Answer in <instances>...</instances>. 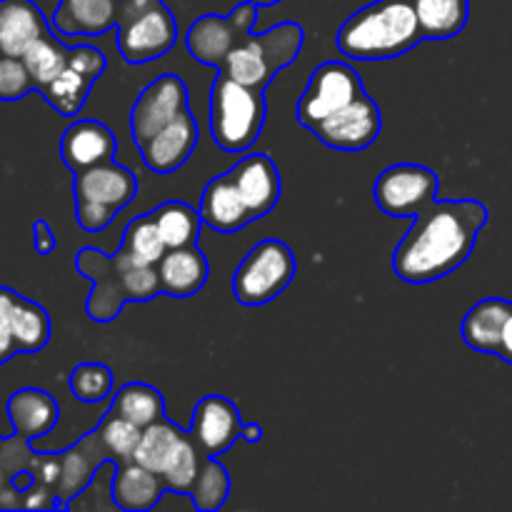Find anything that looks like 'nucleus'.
<instances>
[{
	"instance_id": "nucleus-34",
	"label": "nucleus",
	"mask_w": 512,
	"mask_h": 512,
	"mask_svg": "<svg viewBox=\"0 0 512 512\" xmlns=\"http://www.w3.org/2000/svg\"><path fill=\"white\" fill-rule=\"evenodd\" d=\"M120 248H123L130 258L138 260V263L143 265H158L160 258L165 255V250H168L150 213L138 215V218H133L125 225Z\"/></svg>"
},
{
	"instance_id": "nucleus-22",
	"label": "nucleus",
	"mask_w": 512,
	"mask_h": 512,
	"mask_svg": "<svg viewBox=\"0 0 512 512\" xmlns=\"http://www.w3.org/2000/svg\"><path fill=\"white\" fill-rule=\"evenodd\" d=\"M210 275L208 258L198 245L168 248L158 263L160 290L168 298H193L205 288Z\"/></svg>"
},
{
	"instance_id": "nucleus-38",
	"label": "nucleus",
	"mask_w": 512,
	"mask_h": 512,
	"mask_svg": "<svg viewBox=\"0 0 512 512\" xmlns=\"http://www.w3.org/2000/svg\"><path fill=\"white\" fill-rule=\"evenodd\" d=\"M33 90L38 88H35V80L25 60L15 58V55H0V100L15 103Z\"/></svg>"
},
{
	"instance_id": "nucleus-36",
	"label": "nucleus",
	"mask_w": 512,
	"mask_h": 512,
	"mask_svg": "<svg viewBox=\"0 0 512 512\" xmlns=\"http://www.w3.org/2000/svg\"><path fill=\"white\" fill-rule=\"evenodd\" d=\"M70 393L80 403H100L113 395V370L103 363H80L70 373Z\"/></svg>"
},
{
	"instance_id": "nucleus-1",
	"label": "nucleus",
	"mask_w": 512,
	"mask_h": 512,
	"mask_svg": "<svg viewBox=\"0 0 512 512\" xmlns=\"http://www.w3.org/2000/svg\"><path fill=\"white\" fill-rule=\"evenodd\" d=\"M485 223L480 200H433L395 245L393 273L410 285L448 278L470 258Z\"/></svg>"
},
{
	"instance_id": "nucleus-37",
	"label": "nucleus",
	"mask_w": 512,
	"mask_h": 512,
	"mask_svg": "<svg viewBox=\"0 0 512 512\" xmlns=\"http://www.w3.org/2000/svg\"><path fill=\"white\" fill-rule=\"evenodd\" d=\"M203 458L205 455L200 453V448L193 443V438L188 435V440L183 443V448L178 450V455L173 458V463H170L163 473L168 493L190 495V488H193L195 478H198V470H200V463H203Z\"/></svg>"
},
{
	"instance_id": "nucleus-44",
	"label": "nucleus",
	"mask_w": 512,
	"mask_h": 512,
	"mask_svg": "<svg viewBox=\"0 0 512 512\" xmlns=\"http://www.w3.org/2000/svg\"><path fill=\"white\" fill-rule=\"evenodd\" d=\"M255 5H258V8H268V5H275V3H280V0H253Z\"/></svg>"
},
{
	"instance_id": "nucleus-11",
	"label": "nucleus",
	"mask_w": 512,
	"mask_h": 512,
	"mask_svg": "<svg viewBox=\"0 0 512 512\" xmlns=\"http://www.w3.org/2000/svg\"><path fill=\"white\" fill-rule=\"evenodd\" d=\"M105 68H108V58L103 50L93 48V45H78V48H70V58L63 73L43 85L38 93L55 113L63 118H75L83 110L90 88L105 73Z\"/></svg>"
},
{
	"instance_id": "nucleus-3",
	"label": "nucleus",
	"mask_w": 512,
	"mask_h": 512,
	"mask_svg": "<svg viewBox=\"0 0 512 512\" xmlns=\"http://www.w3.org/2000/svg\"><path fill=\"white\" fill-rule=\"evenodd\" d=\"M425 35L410 0H375L350 15L335 35L345 58L390 60L410 53Z\"/></svg>"
},
{
	"instance_id": "nucleus-43",
	"label": "nucleus",
	"mask_w": 512,
	"mask_h": 512,
	"mask_svg": "<svg viewBox=\"0 0 512 512\" xmlns=\"http://www.w3.org/2000/svg\"><path fill=\"white\" fill-rule=\"evenodd\" d=\"M240 438L248 440V443H258V440L263 438V428H260L258 423H253V425L243 423V435H240Z\"/></svg>"
},
{
	"instance_id": "nucleus-5",
	"label": "nucleus",
	"mask_w": 512,
	"mask_h": 512,
	"mask_svg": "<svg viewBox=\"0 0 512 512\" xmlns=\"http://www.w3.org/2000/svg\"><path fill=\"white\" fill-rule=\"evenodd\" d=\"M305 45V30L303 25L295 20H285V23L273 25L265 33L255 35L250 33L233 53L225 58L223 73L230 75L238 83L250 85V88L265 90L270 80L295 63Z\"/></svg>"
},
{
	"instance_id": "nucleus-16",
	"label": "nucleus",
	"mask_w": 512,
	"mask_h": 512,
	"mask_svg": "<svg viewBox=\"0 0 512 512\" xmlns=\"http://www.w3.org/2000/svg\"><path fill=\"white\" fill-rule=\"evenodd\" d=\"M198 140V123H195L193 113H190L188 108L185 113H180L173 123H168L163 130H158L153 138H148L143 145H138L140 158H143V163L148 165L153 173L170 175L188 163L193 150L198 148Z\"/></svg>"
},
{
	"instance_id": "nucleus-8",
	"label": "nucleus",
	"mask_w": 512,
	"mask_h": 512,
	"mask_svg": "<svg viewBox=\"0 0 512 512\" xmlns=\"http://www.w3.org/2000/svg\"><path fill=\"white\" fill-rule=\"evenodd\" d=\"M258 20L253 0L238 3L228 15H200L185 33V48L198 63L223 68L225 58L243 43Z\"/></svg>"
},
{
	"instance_id": "nucleus-9",
	"label": "nucleus",
	"mask_w": 512,
	"mask_h": 512,
	"mask_svg": "<svg viewBox=\"0 0 512 512\" xmlns=\"http://www.w3.org/2000/svg\"><path fill=\"white\" fill-rule=\"evenodd\" d=\"M175 40H178V23L163 0H155L135 13L125 15L115 33L120 55L130 65H143L163 58L173 50Z\"/></svg>"
},
{
	"instance_id": "nucleus-41",
	"label": "nucleus",
	"mask_w": 512,
	"mask_h": 512,
	"mask_svg": "<svg viewBox=\"0 0 512 512\" xmlns=\"http://www.w3.org/2000/svg\"><path fill=\"white\" fill-rule=\"evenodd\" d=\"M18 353V345H15L13 335H10V330L5 328L3 323H0V365L8 363L10 358H15Z\"/></svg>"
},
{
	"instance_id": "nucleus-26",
	"label": "nucleus",
	"mask_w": 512,
	"mask_h": 512,
	"mask_svg": "<svg viewBox=\"0 0 512 512\" xmlns=\"http://www.w3.org/2000/svg\"><path fill=\"white\" fill-rule=\"evenodd\" d=\"M200 218L208 228L218 230L223 235H233L253 223V215L240 200L238 190L230 183L228 173L208 180L200 195Z\"/></svg>"
},
{
	"instance_id": "nucleus-32",
	"label": "nucleus",
	"mask_w": 512,
	"mask_h": 512,
	"mask_svg": "<svg viewBox=\"0 0 512 512\" xmlns=\"http://www.w3.org/2000/svg\"><path fill=\"white\" fill-rule=\"evenodd\" d=\"M230 495V475L225 465L218 458L205 455L200 463L198 478H195L193 488H190V503L195 510L213 512L225 505Z\"/></svg>"
},
{
	"instance_id": "nucleus-28",
	"label": "nucleus",
	"mask_w": 512,
	"mask_h": 512,
	"mask_svg": "<svg viewBox=\"0 0 512 512\" xmlns=\"http://www.w3.org/2000/svg\"><path fill=\"white\" fill-rule=\"evenodd\" d=\"M185 440H188V430L178 428V425L170 423L168 418H163L158 420V423L143 428V435H140V443L133 460L143 465V468L163 475L165 468H168V465L173 463L175 455H178V450L183 448Z\"/></svg>"
},
{
	"instance_id": "nucleus-23",
	"label": "nucleus",
	"mask_w": 512,
	"mask_h": 512,
	"mask_svg": "<svg viewBox=\"0 0 512 512\" xmlns=\"http://www.w3.org/2000/svg\"><path fill=\"white\" fill-rule=\"evenodd\" d=\"M50 23L33 0H0V55L23 58L25 50L50 33Z\"/></svg>"
},
{
	"instance_id": "nucleus-13",
	"label": "nucleus",
	"mask_w": 512,
	"mask_h": 512,
	"mask_svg": "<svg viewBox=\"0 0 512 512\" xmlns=\"http://www.w3.org/2000/svg\"><path fill=\"white\" fill-rule=\"evenodd\" d=\"M380 130H383L380 105L368 93H363L358 100L340 108L338 113L328 115L310 133L328 148L358 153V150L370 148L378 140Z\"/></svg>"
},
{
	"instance_id": "nucleus-30",
	"label": "nucleus",
	"mask_w": 512,
	"mask_h": 512,
	"mask_svg": "<svg viewBox=\"0 0 512 512\" xmlns=\"http://www.w3.org/2000/svg\"><path fill=\"white\" fill-rule=\"evenodd\" d=\"M150 215H153L155 225H158L165 248L198 245L203 218H200V210H195L193 205L183 203V200H168V203L150 210Z\"/></svg>"
},
{
	"instance_id": "nucleus-19",
	"label": "nucleus",
	"mask_w": 512,
	"mask_h": 512,
	"mask_svg": "<svg viewBox=\"0 0 512 512\" xmlns=\"http://www.w3.org/2000/svg\"><path fill=\"white\" fill-rule=\"evenodd\" d=\"M123 0H58L50 28L60 38H95L118 28Z\"/></svg>"
},
{
	"instance_id": "nucleus-27",
	"label": "nucleus",
	"mask_w": 512,
	"mask_h": 512,
	"mask_svg": "<svg viewBox=\"0 0 512 512\" xmlns=\"http://www.w3.org/2000/svg\"><path fill=\"white\" fill-rule=\"evenodd\" d=\"M510 308V300L503 298H485L480 303H475L463 318V328H460L465 345L470 350H475V353L498 355Z\"/></svg>"
},
{
	"instance_id": "nucleus-29",
	"label": "nucleus",
	"mask_w": 512,
	"mask_h": 512,
	"mask_svg": "<svg viewBox=\"0 0 512 512\" xmlns=\"http://www.w3.org/2000/svg\"><path fill=\"white\" fill-rule=\"evenodd\" d=\"M425 40H450L470 18V0H410Z\"/></svg>"
},
{
	"instance_id": "nucleus-7",
	"label": "nucleus",
	"mask_w": 512,
	"mask_h": 512,
	"mask_svg": "<svg viewBox=\"0 0 512 512\" xmlns=\"http://www.w3.org/2000/svg\"><path fill=\"white\" fill-rule=\"evenodd\" d=\"M363 93L365 85L358 70L340 60H325L310 75L308 85L295 105V118L303 128L313 130L328 115L338 113L340 108L358 100Z\"/></svg>"
},
{
	"instance_id": "nucleus-14",
	"label": "nucleus",
	"mask_w": 512,
	"mask_h": 512,
	"mask_svg": "<svg viewBox=\"0 0 512 512\" xmlns=\"http://www.w3.org/2000/svg\"><path fill=\"white\" fill-rule=\"evenodd\" d=\"M188 435L198 445L200 453L220 458L243 435V420H240L233 400L223 398V395H205L195 405Z\"/></svg>"
},
{
	"instance_id": "nucleus-10",
	"label": "nucleus",
	"mask_w": 512,
	"mask_h": 512,
	"mask_svg": "<svg viewBox=\"0 0 512 512\" xmlns=\"http://www.w3.org/2000/svg\"><path fill=\"white\" fill-rule=\"evenodd\" d=\"M438 190V173L418 163H398L378 175L373 198L390 218H415L433 200H438Z\"/></svg>"
},
{
	"instance_id": "nucleus-31",
	"label": "nucleus",
	"mask_w": 512,
	"mask_h": 512,
	"mask_svg": "<svg viewBox=\"0 0 512 512\" xmlns=\"http://www.w3.org/2000/svg\"><path fill=\"white\" fill-rule=\"evenodd\" d=\"M110 413L130 420L138 428H148V425L165 418V400L160 395V390L153 388V385L128 383L118 393H113Z\"/></svg>"
},
{
	"instance_id": "nucleus-12",
	"label": "nucleus",
	"mask_w": 512,
	"mask_h": 512,
	"mask_svg": "<svg viewBox=\"0 0 512 512\" xmlns=\"http://www.w3.org/2000/svg\"><path fill=\"white\" fill-rule=\"evenodd\" d=\"M190 108L188 85L178 75H160L153 83L143 88L138 100L130 110V135L135 145H143L145 140L153 138L158 130L173 123L180 113Z\"/></svg>"
},
{
	"instance_id": "nucleus-24",
	"label": "nucleus",
	"mask_w": 512,
	"mask_h": 512,
	"mask_svg": "<svg viewBox=\"0 0 512 512\" xmlns=\"http://www.w3.org/2000/svg\"><path fill=\"white\" fill-rule=\"evenodd\" d=\"M165 493L168 488H165L163 475L143 468L135 460L115 465V473L110 478V498L120 510L148 512L158 508Z\"/></svg>"
},
{
	"instance_id": "nucleus-15",
	"label": "nucleus",
	"mask_w": 512,
	"mask_h": 512,
	"mask_svg": "<svg viewBox=\"0 0 512 512\" xmlns=\"http://www.w3.org/2000/svg\"><path fill=\"white\" fill-rule=\"evenodd\" d=\"M228 178L255 220L273 213L280 193H283V180H280L278 165L273 163L270 155H245L228 170Z\"/></svg>"
},
{
	"instance_id": "nucleus-21",
	"label": "nucleus",
	"mask_w": 512,
	"mask_h": 512,
	"mask_svg": "<svg viewBox=\"0 0 512 512\" xmlns=\"http://www.w3.org/2000/svg\"><path fill=\"white\" fill-rule=\"evenodd\" d=\"M118 140L113 130L98 120H75L60 138V158L73 173L115 158Z\"/></svg>"
},
{
	"instance_id": "nucleus-2",
	"label": "nucleus",
	"mask_w": 512,
	"mask_h": 512,
	"mask_svg": "<svg viewBox=\"0 0 512 512\" xmlns=\"http://www.w3.org/2000/svg\"><path fill=\"white\" fill-rule=\"evenodd\" d=\"M75 268L93 283L85 313L95 323L115 320L125 303H148L163 295L158 265L138 263L123 248L115 255H105L100 248L88 245L75 255Z\"/></svg>"
},
{
	"instance_id": "nucleus-35",
	"label": "nucleus",
	"mask_w": 512,
	"mask_h": 512,
	"mask_svg": "<svg viewBox=\"0 0 512 512\" xmlns=\"http://www.w3.org/2000/svg\"><path fill=\"white\" fill-rule=\"evenodd\" d=\"M98 433L100 438H103V445L108 448L110 463L123 465L133 460L140 443V435H143V428H138L135 423H130V420L120 418V415L110 413L108 410L105 418L100 420Z\"/></svg>"
},
{
	"instance_id": "nucleus-42",
	"label": "nucleus",
	"mask_w": 512,
	"mask_h": 512,
	"mask_svg": "<svg viewBox=\"0 0 512 512\" xmlns=\"http://www.w3.org/2000/svg\"><path fill=\"white\" fill-rule=\"evenodd\" d=\"M498 358H503L505 363L512 365V308H510L508 320H505L503 340H500V348H498Z\"/></svg>"
},
{
	"instance_id": "nucleus-33",
	"label": "nucleus",
	"mask_w": 512,
	"mask_h": 512,
	"mask_svg": "<svg viewBox=\"0 0 512 512\" xmlns=\"http://www.w3.org/2000/svg\"><path fill=\"white\" fill-rule=\"evenodd\" d=\"M68 58H70V48L60 43L55 33H48L43 35V38H38L23 53L25 65H28L30 75H33L35 80V88L38 90L63 73V68L68 65Z\"/></svg>"
},
{
	"instance_id": "nucleus-20",
	"label": "nucleus",
	"mask_w": 512,
	"mask_h": 512,
	"mask_svg": "<svg viewBox=\"0 0 512 512\" xmlns=\"http://www.w3.org/2000/svg\"><path fill=\"white\" fill-rule=\"evenodd\" d=\"M105 463H110V453L103 445L98 428H95L93 433L85 435V438L80 440V443H75L73 448L60 453V480L58 488H55L60 508H65L73 498H78V495L93 483L100 465Z\"/></svg>"
},
{
	"instance_id": "nucleus-25",
	"label": "nucleus",
	"mask_w": 512,
	"mask_h": 512,
	"mask_svg": "<svg viewBox=\"0 0 512 512\" xmlns=\"http://www.w3.org/2000/svg\"><path fill=\"white\" fill-rule=\"evenodd\" d=\"M8 420L13 435L35 440L48 435L58 425L60 408L50 393L40 388H20L8 398Z\"/></svg>"
},
{
	"instance_id": "nucleus-17",
	"label": "nucleus",
	"mask_w": 512,
	"mask_h": 512,
	"mask_svg": "<svg viewBox=\"0 0 512 512\" xmlns=\"http://www.w3.org/2000/svg\"><path fill=\"white\" fill-rule=\"evenodd\" d=\"M0 323L10 330L20 355H35L50 340V315L35 300L0 285Z\"/></svg>"
},
{
	"instance_id": "nucleus-45",
	"label": "nucleus",
	"mask_w": 512,
	"mask_h": 512,
	"mask_svg": "<svg viewBox=\"0 0 512 512\" xmlns=\"http://www.w3.org/2000/svg\"><path fill=\"white\" fill-rule=\"evenodd\" d=\"M0 443H3V438H0Z\"/></svg>"
},
{
	"instance_id": "nucleus-4",
	"label": "nucleus",
	"mask_w": 512,
	"mask_h": 512,
	"mask_svg": "<svg viewBox=\"0 0 512 512\" xmlns=\"http://www.w3.org/2000/svg\"><path fill=\"white\" fill-rule=\"evenodd\" d=\"M268 103L263 90L218 70L210 85V135L225 153H245L263 135Z\"/></svg>"
},
{
	"instance_id": "nucleus-39",
	"label": "nucleus",
	"mask_w": 512,
	"mask_h": 512,
	"mask_svg": "<svg viewBox=\"0 0 512 512\" xmlns=\"http://www.w3.org/2000/svg\"><path fill=\"white\" fill-rule=\"evenodd\" d=\"M118 210L108 208V205L90 203V200H75V220L85 233H100L108 228L115 220Z\"/></svg>"
},
{
	"instance_id": "nucleus-18",
	"label": "nucleus",
	"mask_w": 512,
	"mask_h": 512,
	"mask_svg": "<svg viewBox=\"0 0 512 512\" xmlns=\"http://www.w3.org/2000/svg\"><path fill=\"white\" fill-rule=\"evenodd\" d=\"M73 195L75 200H90L113 210H123L138 195V178L130 168L108 160L75 173Z\"/></svg>"
},
{
	"instance_id": "nucleus-6",
	"label": "nucleus",
	"mask_w": 512,
	"mask_h": 512,
	"mask_svg": "<svg viewBox=\"0 0 512 512\" xmlns=\"http://www.w3.org/2000/svg\"><path fill=\"white\" fill-rule=\"evenodd\" d=\"M295 270H298L295 255L283 240H260L240 260L238 270L233 273L235 300L245 308L268 305L270 300H275L288 290V285L295 278Z\"/></svg>"
},
{
	"instance_id": "nucleus-40",
	"label": "nucleus",
	"mask_w": 512,
	"mask_h": 512,
	"mask_svg": "<svg viewBox=\"0 0 512 512\" xmlns=\"http://www.w3.org/2000/svg\"><path fill=\"white\" fill-rule=\"evenodd\" d=\"M33 245L35 253L43 255V258H48L55 250V233L45 220H35L33 223Z\"/></svg>"
}]
</instances>
